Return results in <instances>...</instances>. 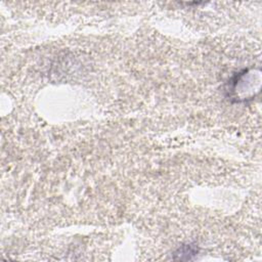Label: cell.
<instances>
[{
	"mask_svg": "<svg viewBox=\"0 0 262 262\" xmlns=\"http://www.w3.org/2000/svg\"><path fill=\"white\" fill-rule=\"evenodd\" d=\"M256 79H259V76L255 78L254 72H250L249 70H244L243 72L238 73L229 82L230 87L228 92L230 93V96L236 101L247 100L254 96V92L251 90V84H255Z\"/></svg>",
	"mask_w": 262,
	"mask_h": 262,
	"instance_id": "cell-1",
	"label": "cell"
}]
</instances>
